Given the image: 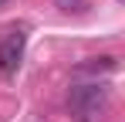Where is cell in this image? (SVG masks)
<instances>
[{
    "instance_id": "cell-2",
    "label": "cell",
    "mask_w": 125,
    "mask_h": 122,
    "mask_svg": "<svg viewBox=\"0 0 125 122\" xmlns=\"http://www.w3.org/2000/svg\"><path fill=\"white\" fill-rule=\"evenodd\" d=\"M24 44H27V37H24V31H10L7 37L0 41V75H14L17 68H21V58H24Z\"/></svg>"
},
{
    "instance_id": "cell-1",
    "label": "cell",
    "mask_w": 125,
    "mask_h": 122,
    "mask_svg": "<svg viewBox=\"0 0 125 122\" xmlns=\"http://www.w3.org/2000/svg\"><path fill=\"white\" fill-rule=\"evenodd\" d=\"M112 98V88L105 85V81H88V85H71V92H68V105H71V112L74 115H98L105 105Z\"/></svg>"
},
{
    "instance_id": "cell-5",
    "label": "cell",
    "mask_w": 125,
    "mask_h": 122,
    "mask_svg": "<svg viewBox=\"0 0 125 122\" xmlns=\"http://www.w3.org/2000/svg\"><path fill=\"white\" fill-rule=\"evenodd\" d=\"M0 3H3V0H0Z\"/></svg>"
},
{
    "instance_id": "cell-4",
    "label": "cell",
    "mask_w": 125,
    "mask_h": 122,
    "mask_svg": "<svg viewBox=\"0 0 125 122\" xmlns=\"http://www.w3.org/2000/svg\"><path fill=\"white\" fill-rule=\"evenodd\" d=\"M58 7H64V10H78L81 0H58Z\"/></svg>"
},
{
    "instance_id": "cell-3",
    "label": "cell",
    "mask_w": 125,
    "mask_h": 122,
    "mask_svg": "<svg viewBox=\"0 0 125 122\" xmlns=\"http://www.w3.org/2000/svg\"><path fill=\"white\" fill-rule=\"evenodd\" d=\"M74 71H78V75H112V71H118V58H112V54L88 58V61H81Z\"/></svg>"
}]
</instances>
